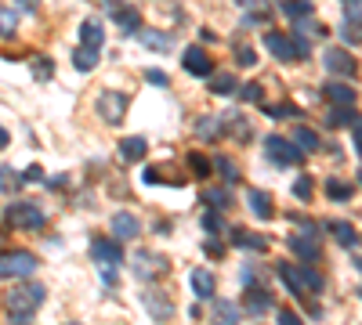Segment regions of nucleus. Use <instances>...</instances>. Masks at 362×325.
Segmentation results:
<instances>
[{
    "label": "nucleus",
    "instance_id": "nucleus-1",
    "mask_svg": "<svg viewBox=\"0 0 362 325\" xmlns=\"http://www.w3.org/2000/svg\"><path fill=\"white\" fill-rule=\"evenodd\" d=\"M275 275H279V282L287 286L297 300H308L311 292L323 289V275L311 268V264H279Z\"/></svg>",
    "mask_w": 362,
    "mask_h": 325
},
{
    "label": "nucleus",
    "instance_id": "nucleus-2",
    "mask_svg": "<svg viewBox=\"0 0 362 325\" xmlns=\"http://www.w3.org/2000/svg\"><path fill=\"white\" fill-rule=\"evenodd\" d=\"M264 47L279 58V62H305L311 55L308 47V37H301V32H264Z\"/></svg>",
    "mask_w": 362,
    "mask_h": 325
},
{
    "label": "nucleus",
    "instance_id": "nucleus-3",
    "mask_svg": "<svg viewBox=\"0 0 362 325\" xmlns=\"http://www.w3.org/2000/svg\"><path fill=\"white\" fill-rule=\"evenodd\" d=\"M44 297H47V289H44L40 282H33V286H22V289L8 292V297H4V307H8L11 322H29V318L37 315V307L44 304Z\"/></svg>",
    "mask_w": 362,
    "mask_h": 325
},
{
    "label": "nucleus",
    "instance_id": "nucleus-4",
    "mask_svg": "<svg viewBox=\"0 0 362 325\" xmlns=\"http://www.w3.org/2000/svg\"><path fill=\"white\" fill-rule=\"evenodd\" d=\"M264 156H269L275 167H297V162L305 159V149H301L293 138L269 134V138H264Z\"/></svg>",
    "mask_w": 362,
    "mask_h": 325
},
{
    "label": "nucleus",
    "instance_id": "nucleus-5",
    "mask_svg": "<svg viewBox=\"0 0 362 325\" xmlns=\"http://www.w3.org/2000/svg\"><path fill=\"white\" fill-rule=\"evenodd\" d=\"M37 271V257L29 250H8L0 253V279H29Z\"/></svg>",
    "mask_w": 362,
    "mask_h": 325
},
{
    "label": "nucleus",
    "instance_id": "nucleus-6",
    "mask_svg": "<svg viewBox=\"0 0 362 325\" xmlns=\"http://www.w3.org/2000/svg\"><path fill=\"white\" fill-rule=\"evenodd\" d=\"M8 224L22 228V232H40V228L47 224V217H44V210L37 203H11L8 206Z\"/></svg>",
    "mask_w": 362,
    "mask_h": 325
},
{
    "label": "nucleus",
    "instance_id": "nucleus-7",
    "mask_svg": "<svg viewBox=\"0 0 362 325\" xmlns=\"http://www.w3.org/2000/svg\"><path fill=\"white\" fill-rule=\"evenodd\" d=\"M127 105H131V98L123 94V91H102L98 102H94L102 123H123V116H127Z\"/></svg>",
    "mask_w": 362,
    "mask_h": 325
},
{
    "label": "nucleus",
    "instance_id": "nucleus-8",
    "mask_svg": "<svg viewBox=\"0 0 362 325\" xmlns=\"http://www.w3.org/2000/svg\"><path fill=\"white\" fill-rule=\"evenodd\" d=\"M170 271V264H167V257H160V253H134V275L141 282H156V279H163V275Z\"/></svg>",
    "mask_w": 362,
    "mask_h": 325
},
{
    "label": "nucleus",
    "instance_id": "nucleus-9",
    "mask_svg": "<svg viewBox=\"0 0 362 325\" xmlns=\"http://www.w3.org/2000/svg\"><path fill=\"white\" fill-rule=\"evenodd\" d=\"M91 257H94V264H98V271H113L123 260L120 239H94L91 242Z\"/></svg>",
    "mask_w": 362,
    "mask_h": 325
},
{
    "label": "nucleus",
    "instance_id": "nucleus-10",
    "mask_svg": "<svg viewBox=\"0 0 362 325\" xmlns=\"http://www.w3.org/2000/svg\"><path fill=\"white\" fill-rule=\"evenodd\" d=\"M341 37H344V44H362V0H348L344 4Z\"/></svg>",
    "mask_w": 362,
    "mask_h": 325
},
{
    "label": "nucleus",
    "instance_id": "nucleus-11",
    "mask_svg": "<svg viewBox=\"0 0 362 325\" xmlns=\"http://www.w3.org/2000/svg\"><path fill=\"white\" fill-rule=\"evenodd\" d=\"M105 8H109V15H113V22H116L120 32H138V29H141V15H138V8L123 4V0H105Z\"/></svg>",
    "mask_w": 362,
    "mask_h": 325
},
{
    "label": "nucleus",
    "instance_id": "nucleus-12",
    "mask_svg": "<svg viewBox=\"0 0 362 325\" xmlns=\"http://www.w3.org/2000/svg\"><path fill=\"white\" fill-rule=\"evenodd\" d=\"M181 65H185V73H188V76H210V73H214V65H210V55L203 51L199 44L185 47V51H181Z\"/></svg>",
    "mask_w": 362,
    "mask_h": 325
},
{
    "label": "nucleus",
    "instance_id": "nucleus-13",
    "mask_svg": "<svg viewBox=\"0 0 362 325\" xmlns=\"http://www.w3.org/2000/svg\"><path fill=\"white\" fill-rule=\"evenodd\" d=\"M323 65H326V69L329 73H334V76H355L359 73V65H355V58L348 55V51H344V47H329V51L323 55Z\"/></svg>",
    "mask_w": 362,
    "mask_h": 325
},
{
    "label": "nucleus",
    "instance_id": "nucleus-14",
    "mask_svg": "<svg viewBox=\"0 0 362 325\" xmlns=\"http://www.w3.org/2000/svg\"><path fill=\"white\" fill-rule=\"evenodd\" d=\"M141 304H145V311H149L156 322H163V318L174 315V304H170L160 289H145V292H141Z\"/></svg>",
    "mask_w": 362,
    "mask_h": 325
},
{
    "label": "nucleus",
    "instance_id": "nucleus-15",
    "mask_svg": "<svg viewBox=\"0 0 362 325\" xmlns=\"http://www.w3.org/2000/svg\"><path fill=\"white\" fill-rule=\"evenodd\" d=\"M246 206H250V214L261 217V221H272V217H275V210H272V195H269V192H261V188H250V192H246Z\"/></svg>",
    "mask_w": 362,
    "mask_h": 325
},
{
    "label": "nucleus",
    "instance_id": "nucleus-16",
    "mask_svg": "<svg viewBox=\"0 0 362 325\" xmlns=\"http://www.w3.org/2000/svg\"><path fill=\"white\" fill-rule=\"evenodd\" d=\"M287 246H290V253H297L301 260H316L319 257V239L316 235H287Z\"/></svg>",
    "mask_w": 362,
    "mask_h": 325
},
{
    "label": "nucleus",
    "instance_id": "nucleus-17",
    "mask_svg": "<svg viewBox=\"0 0 362 325\" xmlns=\"http://www.w3.org/2000/svg\"><path fill=\"white\" fill-rule=\"evenodd\" d=\"M228 239H232V246H243V250H254V253H264V250H269V239L246 232V228H235V232H228Z\"/></svg>",
    "mask_w": 362,
    "mask_h": 325
},
{
    "label": "nucleus",
    "instance_id": "nucleus-18",
    "mask_svg": "<svg viewBox=\"0 0 362 325\" xmlns=\"http://www.w3.org/2000/svg\"><path fill=\"white\" fill-rule=\"evenodd\" d=\"M113 235H116L120 242L138 239V235H141V221H138L134 214H116V217H113Z\"/></svg>",
    "mask_w": 362,
    "mask_h": 325
},
{
    "label": "nucleus",
    "instance_id": "nucleus-19",
    "mask_svg": "<svg viewBox=\"0 0 362 325\" xmlns=\"http://www.w3.org/2000/svg\"><path fill=\"white\" fill-rule=\"evenodd\" d=\"M134 37L145 44L149 51H170V47H174V37H170V32H160V29H138Z\"/></svg>",
    "mask_w": 362,
    "mask_h": 325
},
{
    "label": "nucleus",
    "instance_id": "nucleus-20",
    "mask_svg": "<svg viewBox=\"0 0 362 325\" xmlns=\"http://www.w3.org/2000/svg\"><path fill=\"white\" fill-rule=\"evenodd\" d=\"M145 152H149V141L141 138V134H134V138H123V141H120V156L127 159V162L145 159Z\"/></svg>",
    "mask_w": 362,
    "mask_h": 325
},
{
    "label": "nucleus",
    "instance_id": "nucleus-21",
    "mask_svg": "<svg viewBox=\"0 0 362 325\" xmlns=\"http://www.w3.org/2000/svg\"><path fill=\"white\" fill-rule=\"evenodd\" d=\"M207 84H210V94H235V91H239V80H235L232 73H210L207 76Z\"/></svg>",
    "mask_w": 362,
    "mask_h": 325
},
{
    "label": "nucleus",
    "instance_id": "nucleus-22",
    "mask_svg": "<svg viewBox=\"0 0 362 325\" xmlns=\"http://www.w3.org/2000/svg\"><path fill=\"white\" fill-rule=\"evenodd\" d=\"M214 286H217V282H214L210 271H203V268L192 271V289H196L199 300H214Z\"/></svg>",
    "mask_w": 362,
    "mask_h": 325
},
{
    "label": "nucleus",
    "instance_id": "nucleus-23",
    "mask_svg": "<svg viewBox=\"0 0 362 325\" xmlns=\"http://www.w3.org/2000/svg\"><path fill=\"white\" fill-rule=\"evenodd\" d=\"M73 65H76L80 73H91L94 65H98V47H87V44H80V47L73 51Z\"/></svg>",
    "mask_w": 362,
    "mask_h": 325
},
{
    "label": "nucleus",
    "instance_id": "nucleus-24",
    "mask_svg": "<svg viewBox=\"0 0 362 325\" xmlns=\"http://www.w3.org/2000/svg\"><path fill=\"white\" fill-rule=\"evenodd\" d=\"M246 311H250V315L272 311V297H269V292H264L261 286H257V289H246Z\"/></svg>",
    "mask_w": 362,
    "mask_h": 325
},
{
    "label": "nucleus",
    "instance_id": "nucleus-25",
    "mask_svg": "<svg viewBox=\"0 0 362 325\" xmlns=\"http://www.w3.org/2000/svg\"><path fill=\"white\" fill-rule=\"evenodd\" d=\"M221 120L217 116H199V123H196V138H203V141H217L221 138Z\"/></svg>",
    "mask_w": 362,
    "mask_h": 325
},
{
    "label": "nucleus",
    "instance_id": "nucleus-26",
    "mask_svg": "<svg viewBox=\"0 0 362 325\" xmlns=\"http://www.w3.org/2000/svg\"><path fill=\"white\" fill-rule=\"evenodd\" d=\"M326 91V98L334 105H355V87L352 84H329V87H323Z\"/></svg>",
    "mask_w": 362,
    "mask_h": 325
},
{
    "label": "nucleus",
    "instance_id": "nucleus-27",
    "mask_svg": "<svg viewBox=\"0 0 362 325\" xmlns=\"http://www.w3.org/2000/svg\"><path fill=\"white\" fill-rule=\"evenodd\" d=\"M199 224H203V232H207V235H217V239H221V235H228V224L221 221V210H207Z\"/></svg>",
    "mask_w": 362,
    "mask_h": 325
},
{
    "label": "nucleus",
    "instance_id": "nucleus-28",
    "mask_svg": "<svg viewBox=\"0 0 362 325\" xmlns=\"http://www.w3.org/2000/svg\"><path fill=\"white\" fill-rule=\"evenodd\" d=\"M355 120H359V112L352 105H334V109H329V116H326L329 127H352Z\"/></svg>",
    "mask_w": 362,
    "mask_h": 325
},
{
    "label": "nucleus",
    "instance_id": "nucleus-29",
    "mask_svg": "<svg viewBox=\"0 0 362 325\" xmlns=\"http://www.w3.org/2000/svg\"><path fill=\"white\" fill-rule=\"evenodd\" d=\"M326 228L337 235L341 246H348V250H352V246H359V235H355V228H352V224H344V221H329Z\"/></svg>",
    "mask_w": 362,
    "mask_h": 325
},
{
    "label": "nucleus",
    "instance_id": "nucleus-30",
    "mask_svg": "<svg viewBox=\"0 0 362 325\" xmlns=\"http://www.w3.org/2000/svg\"><path fill=\"white\" fill-rule=\"evenodd\" d=\"M279 11L287 15L290 22H301V19H308V15H311V4H308V0H282Z\"/></svg>",
    "mask_w": 362,
    "mask_h": 325
},
{
    "label": "nucleus",
    "instance_id": "nucleus-31",
    "mask_svg": "<svg viewBox=\"0 0 362 325\" xmlns=\"http://www.w3.org/2000/svg\"><path fill=\"white\" fill-rule=\"evenodd\" d=\"M293 141L301 145L305 152H319V149H323V145H319V134H316V130H308V127H297V130H293Z\"/></svg>",
    "mask_w": 362,
    "mask_h": 325
},
{
    "label": "nucleus",
    "instance_id": "nucleus-32",
    "mask_svg": "<svg viewBox=\"0 0 362 325\" xmlns=\"http://www.w3.org/2000/svg\"><path fill=\"white\" fill-rule=\"evenodd\" d=\"M214 315H217V322H239L243 318L239 304H232V300H214Z\"/></svg>",
    "mask_w": 362,
    "mask_h": 325
},
{
    "label": "nucleus",
    "instance_id": "nucleus-33",
    "mask_svg": "<svg viewBox=\"0 0 362 325\" xmlns=\"http://www.w3.org/2000/svg\"><path fill=\"white\" fill-rule=\"evenodd\" d=\"M80 40H84L87 47H102L105 32H102V26H98V22L91 19V22H84V26H80Z\"/></svg>",
    "mask_w": 362,
    "mask_h": 325
},
{
    "label": "nucleus",
    "instance_id": "nucleus-34",
    "mask_svg": "<svg viewBox=\"0 0 362 325\" xmlns=\"http://www.w3.org/2000/svg\"><path fill=\"white\" fill-rule=\"evenodd\" d=\"M214 167H217V174H221V181H225V185H235V181H239V167H235L228 156H217Z\"/></svg>",
    "mask_w": 362,
    "mask_h": 325
},
{
    "label": "nucleus",
    "instance_id": "nucleus-35",
    "mask_svg": "<svg viewBox=\"0 0 362 325\" xmlns=\"http://www.w3.org/2000/svg\"><path fill=\"white\" fill-rule=\"evenodd\" d=\"M203 203H210V210H228V192L225 188H203Z\"/></svg>",
    "mask_w": 362,
    "mask_h": 325
},
{
    "label": "nucleus",
    "instance_id": "nucleus-36",
    "mask_svg": "<svg viewBox=\"0 0 362 325\" xmlns=\"http://www.w3.org/2000/svg\"><path fill=\"white\" fill-rule=\"evenodd\" d=\"M15 29H19V15L8 11V8H0V37H15Z\"/></svg>",
    "mask_w": 362,
    "mask_h": 325
},
{
    "label": "nucleus",
    "instance_id": "nucleus-37",
    "mask_svg": "<svg viewBox=\"0 0 362 325\" xmlns=\"http://www.w3.org/2000/svg\"><path fill=\"white\" fill-rule=\"evenodd\" d=\"M326 195L334 203H348L352 199V185H344V181H326Z\"/></svg>",
    "mask_w": 362,
    "mask_h": 325
},
{
    "label": "nucleus",
    "instance_id": "nucleus-38",
    "mask_svg": "<svg viewBox=\"0 0 362 325\" xmlns=\"http://www.w3.org/2000/svg\"><path fill=\"white\" fill-rule=\"evenodd\" d=\"M235 58H239V65H243V69H250V65H257V51H254V47H246V44H239V47H235Z\"/></svg>",
    "mask_w": 362,
    "mask_h": 325
},
{
    "label": "nucleus",
    "instance_id": "nucleus-39",
    "mask_svg": "<svg viewBox=\"0 0 362 325\" xmlns=\"http://www.w3.org/2000/svg\"><path fill=\"white\" fill-rule=\"evenodd\" d=\"M311 188H316V185H311V177H297V185H293V195H297V199H301V203H308V199H311Z\"/></svg>",
    "mask_w": 362,
    "mask_h": 325
},
{
    "label": "nucleus",
    "instance_id": "nucleus-40",
    "mask_svg": "<svg viewBox=\"0 0 362 325\" xmlns=\"http://www.w3.org/2000/svg\"><path fill=\"white\" fill-rule=\"evenodd\" d=\"M22 185V177H15L8 167H0V192H11V188H19Z\"/></svg>",
    "mask_w": 362,
    "mask_h": 325
},
{
    "label": "nucleus",
    "instance_id": "nucleus-41",
    "mask_svg": "<svg viewBox=\"0 0 362 325\" xmlns=\"http://www.w3.org/2000/svg\"><path fill=\"white\" fill-rule=\"evenodd\" d=\"M188 167H192V170H196L199 177H207V174H210V162L203 159L199 152H192V156H188Z\"/></svg>",
    "mask_w": 362,
    "mask_h": 325
},
{
    "label": "nucleus",
    "instance_id": "nucleus-42",
    "mask_svg": "<svg viewBox=\"0 0 362 325\" xmlns=\"http://www.w3.org/2000/svg\"><path fill=\"white\" fill-rule=\"evenodd\" d=\"M33 73H37V80H47L51 76V58H33Z\"/></svg>",
    "mask_w": 362,
    "mask_h": 325
},
{
    "label": "nucleus",
    "instance_id": "nucleus-43",
    "mask_svg": "<svg viewBox=\"0 0 362 325\" xmlns=\"http://www.w3.org/2000/svg\"><path fill=\"white\" fill-rule=\"evenodd\" d=\"M37 181H44V170H40V167H29V170L22 174V185H37Z\"/></svg>",
    "mask_w": 362,
    "mask_h": 325
},
{
    "label": "nucleus",
    "instance_id": "nucleus-44",
    "mask_svg": "<svg viewBox=\"0 0 362 325\" xmlns=\"http://www.w3.org/2000/svg\"><path fill=\"white\" fill-rule=\"evenodd\" d=\"M243 102H261V84H246L243 87Z\"/></svg>",
    "mask_w": 362,
    "mask_h": 325
},
{
    "label": "nucleus",
    "instance_id": "nucleus-45",
    "mask_svg": "<svg viewBox=\"0 0 362 325\" xmlns=\"http://www.w3.org/2000/svg\"><path fill=\"white\" fill-rule=\"evenodd\" d=\"M145 80H149V84H156V87H167V76H163L160 69H149V73H145Z\"/></svg>",
    "mask_w": 362,
    "mask_h": 325
},
{
    "label": "nucleus",
    "instance_id": "nucleus-46",
    "mask_svg": "<svg viewBox=\"0 0 362 325\" xmlns=\"http://www.w3.org/2000/svg\"><path fill=\"white\" fill-rule=\"evenodd\" d=\"M352 134H355V149H359V156H362V116L352 123Z\"/></svg>",
    "mask_w": 362,
    "mask_h": 325
},
{
    "label": "nucleus",
    "instance_id": "nucleus-47",
    "mask_svg": "<svg viewBox=\"0 0 362 325\" xmlns=\"http://www.w3.org/2000/svg\"><path fill=\"white\" fill-rule=\"evenodd\" d=\"M293 112H297V109H290V105H272L269 116H293Z\"/></svg>",
    "mask_w": 362,
    "mask_h": 325
},
{
    "label": "nucleus",
    "instance_id": "nucleus-48",
    "mask_svg": "<svg viewBox=\"0 0 362 325\" xmlns=\"http://www.w3.org/2000/svg\"><path fill=\"white\" fill-rule=\"evenodd\" d=\"M279 322L282 325H301V318H297L293 311H279Z\"/></svg>",
    "mask_w": 362,
    "mask_h": 325
},
{
    "label": "nucleus",
    "instance_id": "nucleus-49",
    "mask_svg": "<svg viewBox=\"0 0 362 325\" xmlns=\"http://www.w3.org/2000/svg\"><path fill=\"white\" fill-rule=\"evenodd\" d=\"M235 4H239L243 11H250V8H261V4H264V0H235Z\"/></svg>",
    "mask_w": 362,
    "mask_h": 325
},
{
    "label": "nucleus",
    "instance_id": "nucleus-50",
    "mask_svg": "<svg viewBox=\"0 0 362 325\" xmlns=\"http://www.w3.org/2000/svg\"><path fill=\"white\" fill-rule=\"evenodd\" d=\"M19 8L22 11H37V0H19Z\"/></svg>",
    "mask_w": 362,
    "mask_h": 325
},
{
    "label": "nucleus",
    "instance_id": "nucleus-51",
    "mask_svg": "<svg viewBox=\"0 0 362 325\" xmlns=\"http://www.w3.org/2000/svg\"><path fill=\"white\" fill-rule=\"evenodd\" d=\"M8 141H11V138H8V130L0 127V149H8Z\"/></svg>",
    "mask_w": 362,
    "mask_h": 325
},
{
    "label": "nucleus",
    "instance_id": "nucleus-52",
    "mask_svg": "<svg viewBox=\"0 0 362 325\" xmlns=\"http://www.w3.org/2000/svg\"><path fill=\"white\" fill-rule=\"evenodd\" d=\"M359 185H362V170H359Z\"/></svg>",
    "mask_w": 362,
    "mask_h": 325
},
{
    "label": "nucleus",
    "instance_id": "nucleus-53",
    "mask_svg": "<svg viewBox=\"0 0 362 325\" xmlns=\"http://www.w3.org/2000/svg\"><path fill=\"white\" fill-rule=\"evenodd\" d=\"M359 297H362V289H359Z\"/></svg>",
    "mask_w": 362,
    "mask_h": 325
}]
</instances>
